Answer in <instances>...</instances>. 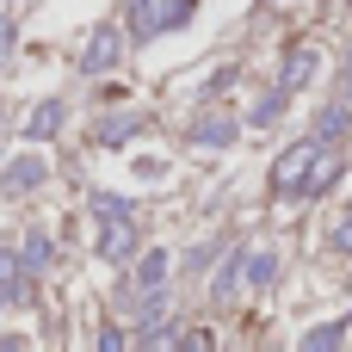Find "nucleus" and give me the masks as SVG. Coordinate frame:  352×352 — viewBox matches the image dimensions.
I'll return each instance as SVG.
<instances>
[{
	"mask_svg": "<svg viewBox=\"0 0 352 352\" xmlns=\"http://www.w3.org/2000/svg\"><path fill=\"white\" fill-rule=\"evenodd\" d=\"M124 56V31L118 25H93L87 31V50H80V74H111Z\"/></svg>",
	"mask_w": 352,
	"mask_h": 352,
	"instance_id": "nucleus-3",
	"label": "nucleus"
},
{
	"mask_svg": "<svg viewBox=\"0 0 352 352\" xmlns=\"http://www.w3.org/2000/svg\"><path fill=\"white\" fill-rule=\"evenodd\" d=\"M6 43H12V19H0V50H6Z\"/></svg>",
	"mask_w": 352,
	"mask_h": 352,
	"instance_id": "nucleus-20",
	"label": "nucleus"
},
{
	"mask_svg": "<svg viewBox=\"0 0 352 352\" xmlns=\"http://www.w3.org/2000/svg\"><path fill=\"white\" fill-rule=\"evenodd\" d=\"M31 266H25V254H12V248H0V303H19V278H25Z\"/></svg>",
	"mask_w": 352,
	"mask_h": 352,
	"instance_id": "nucleus-9",
	"label": "nucleus"
},
{
	"mask_svg": "<svg viewBox=\"0 0 352 352\" xmlns=\"http://www.w3.org/2000/svg\"><path fill=\"white\" fill-rule=\"evenodd\" d=\"M272 278H278V260H272L266 248H260V254H248V285H260V291H266Z\"/></svg>",
	"mask_w": 352,
	"mask_h": 352,
	"instance_id": "nucleus-12",
	"label": "nucleus"
},
{
	"mask_svg": "<svg viewBox=\"0 0 352 352\" xmlns=\"http://www.w3.org/2000/svg\"><path fill=\"white\" fill-rule=\"evenodd\" d=\"M235 272H241V260H229V266H223V278H217V297H223V303H229V297H235V285H241Z\"/></svg>",
	"mask_w": 352,
	"mask_h": 352,
	"instance_id": "nucleus-17",
	"label": "nucleus"
},
{
	"mask_svg": "<svg viewBox=\"0 0 352 352\" xmlns=\"http://www.w3.org/2000/svg\"><path fill=\"white\" fill-rule=\"evenodd\" d=\"M186 12H192V0H130V25H136V37H161V31H173V25H186Z\"/></svg>",
	"mask_w": 352,
	"mask_h": 352,
	"instance_id": "nucleus-2",
	"label": "nucleus"
},
{
	"mask_svg": "<svg viewBox=\"0 0 352 352\" xmlns=\"http://www.w3.org/2000/svg\"><path fill=\"white\" fill-rule=\"evenodd\" d=\"M43 173H50V161H43V155H12V161H6V173H0V192H6V198H25V192H37V186H43Z\"/></svg>",
	"mask_w": 352,
	"mask_h": 352,
	"instance_id": "nucleus-4",
	"label": "nucleus"
},
{
	"mask_svg": "<svg viewBox=\"0 0 352 352\" xmlns=\"http://www.w3.org/2000/svg\"><path fill=\"white\" fill-rule=\"evenodd\" d=\"M56 130H62V99H43V105L25 118V136H31V142H50Z\"/></svg>",
	"mask_w": 352,
	"mask_h": 352,
	"instance_id": "nucleus-8",
	"label": "nucleus"
},
{
	"mask_svg": "<svg viewBox=\"0 0 352 352\" xmlns=\"http://www.w3.org/2000/svg\"><path fill=\"white\" fill-rule=\"evenodd\" d=\"M136 291H142V297H161V291H167V254H161V248L136 260Z\"/></svg>",
	"mask_w": 352,
	"mask_h": 352,
	"instance_id": "nucleus-7",
	"label": "nucleus"
},
{
	"mask_svg": "<svg viewBox=\"0 0 352 352\" xmlns=\"http://www.w3.org/2000/svg\"><path fill=\"white\" fill-rule=\"evenodd\" d=\"M322 148H328L322 136L291 142V148L272 161V186H278V192H303V186H309V173H316V161H322Z\"/></svg>",
	"mask_w": 352,
	"mask_h": 352,
	"instance_id": "nucleus-1",
	"label": "nucleus"
},
{
	"mask_svg": "<svg viewBox=\"0 0 352 352\" xmlns=\"http://www.w3.org/2000/svg\"><path fill=\"white\" fill-rule=\"evenodd\" d=\"M316 68H322V50H316V43H297V50L285 56V93L309 87V80H316Z\"/></svg>",
	"mask_w": 352,
	"mask_h": 352,
	"instance_id": "nucleus-5",
	"label": "nucleus"
},
{
	"mask_svg": "<svg viewBox=\"0 0 352 352\" xmlns=\"http://www.w3.org/2000/svg\"><path fill=\"white\" fill-rule=\"evenodd\" d=\"M316 136H322V142L346 136V105H328V111H322V124H316Z\"/></svg>",
	"mask_w": 352,
	"mask_h": 352,
	"instance_id": "nucleus-14",
	"label": "nucleus"
},
{
	"mask_svg": "<svg viewBox=\"0 0 352 352\" xmlns=\"http://www.w3.org/2000/svg\"><path fill=\"white\" fill-rule=\"evenodd\" d=\"M334 179H340V161H334V155H328V148H322V161H316V173H309V186H303V192H309V198H316V192H328V186H334Z\"/></svg>",
	"mask_w": 352,
	"mask_h": 352,
	"instance_id": "nucleus-11",
	"label": "nucleus"
},
{
	"mask_svg": "<svg viewBox=\"0 0 352 352\" xmlns=\"http://www.w3.org/2000/svg\"><path fill=\"white\" fill-rule=\"evenodd\" d=\"M130 254H136V210L130 217H105V260L124 266Z\"/></svg>",
	"mask_w": 352,
	"mask_h": 352,
	"instance_id": "nucleus-6",
	"label": "nucleus"
},
{
	"mask_svg": "<svg viewBox=\"0 0 352 352\" xmlns=\"http://www.w3.org/2000/svg\"><path fill=\"white\" fill-rule=\"evenodd\" d=\"M136 130H142V124H136V118H124V111H118V118H105V130H99V142H130V136H136Z\"/></svg>",
	"mask_w": 352,
	"mask_h": 352,
	"instance_id": "nucleus-13",
	"label": "nucleus"
},
{
	"mask_svg": "<svg viewBox=\"0 0 352 352\" xmlns=\"http://www.w3.org/2000/svg\"><path fill=\"white\" fill-rule=\"evenodd\" d=\"M278 105H285V87H278V93H266V99L254 105V124H266V118H278Z\"/></svg>",
	"mask_w": 352,
	"mask_h": 352,
	"instance_id": "nucleus-16",
	"label": "nucleus"
},
{
	"mask_svg": "<svg viewBox=\"0 0 352 352\" xmlns=\"http://www.w3.org/2000/svg\"><path fill=\"white\" fill-rule=\"evenodd\" d=\"M334 248H340V254H352V210L334 223Z\"/></svg>",
	"mask_w": 352,
	"mask_h": 352,
	"instance_id": "nucleus-19",
	"label": "nucleus"
},
{
	"mask_svg": "<svg viewBox=\"0 0 352 352\" xmlns=\"http://www.w3.org/2000/svg\"><path fill=\"white\" fill-rule=\"evenodd\" d=\"M340 334H346V322H328V328H316V334H309V340H303V346H334V340H340Z\"/></svg>",
	"mask_w": 352,
	"mask_h": 352,
	"instance_id": "nucleus-18",
	"label": "nucleus"
},
{
	"mask_svg": "<svg viewBox=\"0 0 352 352\" xmlns=\"http://www.w3.org/2000/svg\"><path fill=\"white\" fill-rule=\"evenodd\" d=\"M192 136H198L204 148H229V142H235V124H229V118H204Z\"/></svg>",
	"mask_w": 352,
	"mask_h": 352,
	"instance_id": "nucleus-10",
	"label": "nucleus"
},
{
	"mask_svg": "<svg viewBox=\"0 0 352 352\" xmlns=\"http://www.w3.org/2000/svg\"><path fill=\"white\" fill-rule=\"evenodd\" d=\"M25 266H31V272L50 266V235H25Z\"/></svg>",
	"mask_w": 352,
	"mask_h": 352,
	"instance_id": "nucleus-15",
	"label": "nucleus"
}]
</instances>
